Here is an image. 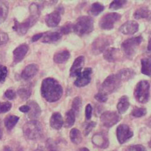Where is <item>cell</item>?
I'll return each mask as SVG.
<instances>
[{
    "label": "cell",
    "mask_w": 151,
    "mask_h": 151,
    "mask_svg": "<svg viewBox=\"0 0 151 151\" xmlns=\"http://www.w3.org/2000/svg\"><path fill=\"white\" fill-rule=\"evenodd\" d=\"M41 94L49 102H55L60 99L63 94V88L55 79L47 78L42 82Z\"/></svg>",
    "instance_id": "obj_1"
},
{
    "label": "cell",
    "mask_w": 151,
    "mask_h": 151,
    "mask_svg": "<svg viewBox=\"0 0 151 151\" xmlns=\"http://www.w3.org/2000/svg\"><path fill=\"white\" fill-rule=\"evenodd\" d=\"M29 10L30 15L24 22L19 23L17 20L14 19V25L13 28L19 35L22 36L25 35L29 29L34 26L39 19L40 9L38 4L36 3H32L30 6Z\"/></svg>",
    "instance_id": "obj_2"
},
{
    "label": "cell",
    "mask_w": 151,
    "mask_h": 151,
    "mask_svg": "<svg viewBox=\"0 0 151 151\" xmlns=\"http://www.w3.org/2000/svg\"><path fill=\"white\" fill-rule=\"evenodd\" d=\"M94 29V20L87 16H81L73 25V30L80 36L90 33Z\"/></svg>",
    "instance_id": "obj_3"
},
{
    "label": "cell",
    "mask_w": 151,
    "mask_h": 151,
    "mask_svg": "<svg viewBox=\"0 0 151 151\" xmlns=\"http://www.w3.org/2000/svg\"><path fill=\"white\" fill-rule=\"evenodd\" d=\"M123 81L118 73L108 76L101 85L100 92L107 95L117 91L121 86Z\"/></svg>",
    "instance_id": "obj_4"
},
{
    "label": "cell",
    "mask_w": 151,
    "mask_h": 151,
    "mask_svg": "<svg viewBox=\"0 0 151 151\" xmlns=\"http://www.w3.org/2000/svg\"><path fill=\"white\" fill-rule=\"evenodd\" d=\"M23 131L24 136L28 139L36 140L41 136L43 128L39 121L31 120L23 126Z\"/></svg>",
    "instance_id": "obj_5"
},
{
    "label": "cell",
    "mask_w": 151,
    "mask_h": 151,
    "mask_svg": "<svg viewBox=\"0 0 151 151\" xmlns=\"http://www.w3.org/2000/svg\"><path fill=\"white\" fill-rule=\"evenodd\" d=\"M134 96L135 99L141 104L148 102L150 97V84L146 81H141L136 85Z\"/></svg>",
    "instance_id": "obj_6"
},
{
    "label": "cell",
    "mask_w": 151,
    "mask_h": 151,
    "mask_svg": "<svg viewBox=\"0 0 151 151\" xmlns=\"http://www.w3.org/2000/svg\"><path fill=\"white\" fill-rule=\"evenodd\" d=\"M142 36L133 37L125 40L122 44V48L125 55L129 58H132L135 54L139 46L142 41Z\"/></svg>",
    "instance_id": "obj_7"
},
{
    "label": "cell",
    "mask_w": 151,
    "mask_h": 151,
    "mask_svg": "<svg viewBox=\"0 0 151 151\" xmlns=\"http://www.w3.org/2000/svg\"><path fill=\"white\" fill-rule=\"evenodd\" d=\"M122 17V15L117 13H110L105 15L100 20L99 25L101 29L110 30L114 28L116 22Z\"/></svg>",
    "instance_id": "obj_8"
},
{
    "label": "cell",
    "mask_w": 151,
    "mask_h": 151,
    "mask_svg": "<svg viewBox=\"0 0 151 151\" xmlns=\"http://www.w3.org/2000/svg\"><path fill=\"white\" fill-rule=\"evenodd\" d=\"M112 40L107 36L98 37L92 44V52L94 55H98L107 49L111 44Z\"/></svg>",
    "instance_id": "obj_9"
},
{
    "label": "cell",
    "mask_w": 151,
    "mask_h": 151,
    "mask_svg": "<svg viewBox=\"0 0 151 151\" xmlns=\"http://www.w3.org/2000/svg\"><path fill=\"white\" fill-rule=\"evenodd\" d=\"M122 117L119 113L116 111H106L103 113L100 117V121L102 124L107 128H110L112 126L118 123Z\"/></svg>",
    "instance_id": "obj_10"
},
{
    "label": "cell",
    "mask_w": 151,
    "mask_h": 151,
    "mask_svg": "<svg viewBox=\"0 0 151 151\" xmlns=\"http://www.w3.org/2000/svg\"><path fill=\"white\" fill-rule=\"evenodd\" d=\"M116 134L119 142L123 144L133 137V133L127 125L120 124L117 128Z\"/></svg>",
    "instance_id": "obj_11"
},
{
    "label": "cell",
    "mask_w": 151,
    "mask_h": 151,
    "mask_svg": "<svg viewBox=\"0 0 151 151\" xmlns=\"http://www.w3.org/2000/svg\"><path fill=\"white\" fill-rule=\"evenodd\" d=\"M92 73L93 70L91 68H86L77 77L74 82V85L78 88L84 87L88 85L91 80Z\"/></svg>",
    "instance_id": "obj_12"
},
{
    "label": "cell",
    "mask_w": 151,
    "mask_h": 151,
    "mask_svg": "<svg viewBox=\"0 0 151 151\" xmlns=\"http://www.w3.org/2000/svg\"><path fill=\"white\" fill-rule=\"evenodd\" d=\"M139 24L134 20H129L125 22L119 28V31L126 35H131L139 30Z\"/></svg>",
    "instance_id": "obj_13"
},
{
    "label": "cell",
    "mask_w": 151,
    "mask_h": 151,
    "mask_svg": "<svg viewBox=\"0 0 151 151\" xmlns=\"http://www.w3.org/2000/svg\"><path fill=\"white\" fill-rule=\"evenodd\" d=\"M85 63V57L80 56L75 60L70 69V75L72 77H78L81 73Z\"/></svg>",
    "instance_id": "obj_14"
},
{
    "label": "cell",
    "mask_w": 151,
    "mask_h": 151,
    "mask_svg": "<svg viewBox=\"0 0 151 151\" xmlns=\"http://www.w3.org/2000/svg\"><path fill=\"white\" fill-rule=\"evenodd\" d=\"M29 50V46L26 44H23L17 46L13 51V62L14 64L21 62Z\"/></svg>",
    "instance_id": "obj_15"
},
{
    "label": "cell",
    "mask_w": 151,
    "mask_h": 151,
    "mask_svg": "<svg viewBox=\"0 0 151 151\" xmlns=\"http://www.w3.org/2000/svg\"><path fill=\"white\" fill-rule=\"evenodd\" d=\"M39 67L36 64H30L27 65L23 70L21 76L24 80L27 81L32 79L39 71Z\"/></svg>",
    "instance_id": "obj_16"
},
{
    "label": "cell",
    "mask_w": 151,
    "mask_h": 151,
    "mask_svg": "<svg viewBox=\"0 0 151 151\" xmlns=\"http://www.w3.org/2000/svg\"><path fill=\"white\" fill-rule=\"evenodd\" d=\"M61 20L60 13L58 10H55L47 15L45 17L46 25L49 28H55L57 26Z\"/></svg>",
    "instance_id": "obj_17"
},
{
    "label": "cell",
    "mask_w": 151,
    "mask_h": 151,
    "mask_svg": "<svg viewBox=\"0 0 151 151\" xmlns=\"http://www.w3.org/2000/svg\"><path fill=\"white\" fill-rule=\"evenodd\" d=\"M121 52L119 49L114 48H107L104 52V58L108 62H113L120 60Z\"/></svg>",
    "instance_id": "obj_18"
},
{
    "label": "cell",
    "mask_w": 151,
    "mask_h": 151,
    "mask_svg": "<svg viewBox=\"0 0 151 151\" xmlns=\"http://www.w3.org/2000/svg\"><path fill=\"white\" fill-rule=\"evenodd\" d=\"M93 143L97 147L105 149L108 147L109 142L108 138L103 133H99L94 134L92 139Z\"/></svg>",
    "instance_id": "obj_19"
},
{
    "label": "cell",
    "mask_w": 151,
    "mask_h": 151,
    "mask_svg": "<svg viewBox=\"0 0 151 151\" xmlns=\"http://www.w3.org/2000/svg\"><path fill=\"white\" fill-rule=\"evenodd\" d=\"M28 105H29L30 108V110L28 113V117L32 120H35V119L40 116L42 113L41 108L39 104L34 101H30L28 102Z\"/></svg>",
    "instance_id": "obj_20"
},
{
    "label": "cell",
    "mask_w": 151,
    "mask_h": 151,
    "mask_svg": "<svg viewBox=\"0 0 151 151\" xmlns=\"http://www.w3.org/2000/svg\"><path fill=\"white\" fill-rule=\"evenodd\" d=\"M62 35L59 32H47L43 33L42 36V42L46 44H52L59 41Z\"/></svg>",
    "instance_id": "obj_21"
},
{
    "label": "cell",
    "mask_w": 151,
    "mask_h": 151,
    "mask_svg": "<svg viewBox=\"0 0 151 151\" xmlns=\"http://www.w3.org/2000/svg\"><path fill=\"white\" fill-rule=\"evenodd\" d=\"M50 125L52 128L55 130H59L63 125L62 116L59 113H54L50 119Z\"/></svg>",
    "instance_id": "obj_22"
},
{
    "label": "cell",
    "mask_w": 151,
    "mask_h": 151,
    "mask_svg": "<svg viewBox=\"0 0 151 151\" xmlns=\"http://www.w3.org/2000/svg\"><path fill=\"white\" fill-rule=\"evenodd\" d=\"M32 92V86L29 84L22 85L17 90V94H19V97L21 99L24 101L28 99L30 97Z\"/></svg>",
    "instance_id": "obj_23"
},
{
    "label": "cell",
    "mask_w": 151,
    "mask_h": 151,
    "mask_svg": "<svg viewBox=\"0 0 151 151\" xmlns=\"http://www.w3.org/2000/svg\"><path fill=\"white\" fill-rule=\"evenodd\" d=\"M141 62V72L142 74L150 76H151V56L142 58Z\"/></svg>",
    "instance_id": "obj_24"
},
{
    "label": "cell",
    "mask_w": 151,
    "mask_h": 151,
    "mask_svg": "<svg viewBox=\"0 0 151 151\" xmlns=\"http://www.w3.org/2000/svg\"><path fill=\"white\" fill-rule=\"evenodd\" d=\"M70 58V53L68 50L57 52L53 56V61L57 64H63Z\"/></svg>",
    "instance_id": "obj_25"
},
{
    "label": "cell",
    "mask_w": 151,
    "mask_h": 151,
    "mask_svg": "<svg viewBox=\"0 0 151 151\" xmlns=\"http://www.w3.org/2000/svg\"><path fill=\"white\" fill-rule=\"evenodd\" d=\"M130 106L129 98L127 96L122 97L117 105V108L120 114H124Z\"/></svg>",
    "instance_id": "obj_26"
},
{
    "label": "cell",
    "mask_w": 151,
    "mask_h": 151,
    "mask_svg": "<svg viewBox=\"0 0 151 151\" xmlns=\"http://www.w3.org/2000/svg\"><path fill=\"white\" fill-rule=\"evenodd\" d=\"M117 73L120 76L123 82L132 79L136 75L134 71L130 68H124L120 70Z\"/></svg>",
    "instance_id": "obj_27"
},
{
    "label": "cell",
    "mask_w": 151,
    "mask_h": 151,
    "mask_svg": "<svg viewBox=\"0 0 151 151\" xmlns=\"http://www.w3.org/2000/svg\"><path fill=\"white\" fill-rule=\"evenodd\" d=\"M9 10V3L5 1H0V25L7 19Z\"/></svg>",
    "instance_id": "obj_28"
},
{
    "label": "cell",
    "mask_w": 151,
    "mask_h": 151,
    "mask_svg": "<svg viewBox=\"0 0 151 151\" xmlns=\"http://www.w3.org/2000/svg\"><path fill=\"white\" fill-rule=\"evenodd\" d=\"M75 121V113L72 110H69L65 114L63 124L65 127L69 128L73 126Z\"/></svg>",
    "instance_id": "obj_29"
},
{
    "label": "cell",
    "mask_w": 151,
    "mask_h": 151,
    "mask_svg": "<svg viewBox=\"0 0 151 151\" xmlns=\"http://www.w3.org/2000/svg\"><path fill=\"white\" fill-rule=\"evenodd\" d=\"M70 139L72 143L76 144H79L82 141V134L81 131L77 129L73 128L70 131Z\"/></svg>",
    "instance_id": "obj_30"
},
{
    "label": "cell",
    "mask_w": 151,
    "mask_h": 151,
    "mask_svg": "<svg viewBox=\"0 0 151 151\" xmlns=\"http://www.w3.org/2000/svg\"><path fill=\"white\" fill-rule=\"evenodd\" d=\"M19 120V117L16 115H9L4 120V124L6 127L9 130H12Z\"/></svg>",
    "instance_id": "obj_31"
},
{
    "label": "cell",
    "mask_w": 151,
    "mask_h": 151,
    "mask_svg": "<svg viewBox=\"0 0 151 151\" xmlns=\"http://www.w3.org/2000/svg\"><path fill=\"white\" fill-rule=\"evenodd\" d=\"M150 11L147 7H143L137 9L134 13L133 17L136 19H146L149 16Z\"/></svg>",
    "instance_id": "obj_32"
},
{
    "label": "cell",
    "mask_w": 151,
    "mask_h": 151,
    "mask_svg": "<svg viewBox=\"0 0 151 151\" xmlns=\"http://www.w3.org/2000/svg\"><path fill=\"white\" fill-rule=\"evenodd\" d=\"M104 10V6L99 3H93L90 8V13L94 16L99 15Z\"/></svg>",
    "instance_id": "obj_33"
},
{
    "label": "cell",
    "mask_w": 151,
    "mask_h": 151,
    "mask_svg": "<svg viewBox=\"0 0 151 151\" xmlns=\"http://www.w3.org/2000/svg\"><path fill=\"white\" fill-rule=\"evenodd\" d=\"M82 107V98L80 97H75L72 104V110L75 112V114H78L81 109Z\"/></svg>",
    "instance_id": "obj_34"
},
{
    "label": "cell",
    "mask_w": 151,
    "mask_h": 151,
    "mask_svg": "<svg viewBox=\"0 0 151 151\" xmlns=\"http://www.w3.org/2000/svg\"><path fill=\"white\" fill-rule=\"evenodd\" d=\"M126 3L127 1H124V0H116V1H113L110 4L109 8L110 10H117L122 9Z\"/></svg>",
    "instance_id": "obj_35"
},
{
    "label": "cell",
    "mask_w": 151,
    "mask_h": 151,
    "mask_svg": "<svg viewBox=\"0 0 151 151\" xmlns=\"http://www.w3.org/2000/svg\"><path fill=\"white\" fill-rule=\"evenodd\" d=\"M146 113H147V111L145 108L136 107L133 110L131 113V115L134 117L139 118V117H142L145 116L146 114Z\"/></svg>",
    "instance_id": "obj_36"
},
{
    "label": "cell",
    "mask_w": 151,
    "mask_h": 151,
    "mask_svg": "<svg viewBox=\"0 0 151 151\" xmlns=\"http://www.w3.org/2000/svg\"><path fill=\"white\" fill-rule=\"evenodd\" d=\"M7 74V67L5 65L0 64V83H2L5 81Z\"/></svg>",
    "instance_id": "obj_37"
},
{
    "label": "cell",
    "mask_w": 151,
    "mask_h": 151,
    "mask_svg": "<svg viewBox=\"0 0 151 151\" xmlns=\"http://www.w3.org/2000/svg\"><path fill=\"white\" fill-rule=\"evenodd\" d=\"M12 107V104L9 102H0V114L6 113L9 111Z\"/></svg>",
    "instance_id": "obj_38"
},
{
    "label": "cell",
    "mask_w": 151,
    "mask_h": 151,
    "mask_svg": "<svg viewBox=\"0 0 151 151\" xmlns=\"http://www.w3.org/2000/svg\"><path fill=\"white\" fill-rule=\"evenodd\" d=\"M73 29V25L71 23H67L61 27L60 29V33L62 35H66L69 33Z\"/></svg>",
    "instance_id": "obj_39"
},
{
    "label": "cell",
    "mask_w": 151,
    "mask_h": 151,
    "mask_svg": "<svg viewBox=\"0 0 151 151\" xmlns=\"http://www.w3.org/2000/svg\"><path fill=\"white\" fill-rule=\"evenodd\" d=\"M126 151H146V149L142 144H136L129 146Z\"/></svg>",
    "instance_id": "obj_40"
},
{
    "label": "cell",
    "mask_w": 151,
    "mask_h": 151,
    "mask_svg": "<svg viewBox=\"0 0 151 151\" xmlns=\"http://www.w3.org/2000/svg\"><path fill=\"white\" fill-rule=\"evenodd\" d=\"M95 99L98 101L99 102H101V103H103V102H106L107 99H108V98H107V95L99 92L98 94H97L95 97H94Z\"/></svg>",
    "instance_id": "obj_41"
},
{
    "label": "cell",
    "mask_w": 151,
    "mask_h": 151,
    "mask_svg": "<svg viewBox=\"0 0 151 151\" xmlns=\"http://www.w3.org/2000/svg\"><path fill=\"white\" fill-rule=\"evenodd\" d=\"M96 123L94 122V121H91L90 123H89L86 127L85 129H84V134L86 136H87L91 131V130L96 127Z\"/></svg>",
    "instance_id": "obj_42"
},
{
    "label": "cell",
    "mask_w": 151,
    "mask_h": 151,
    "mask_svg": "<svg viewBox=\"0 0 151 151\" xmlns=\"http://www.w3.org/2000/svg\"><path fill=\"white\" fill-rule=\"evenodd\" d=\"M9 41L8 35L4 32L0 31V45L6 44Z\"/></svg>",
    "instance_id": "obj_43"
},
{
    "label": "cell",
    "mask_w": 151,
    "mask_h": 151,
    "mask_svg": "<svg viewBox=\"0 0 151 151\" xmlns=\"http://www.w3.org/2000/svg\"><path fill=\"white\" fill-rule=\"evenodd\" d=\"M4 95L7 99L10 100H13L16 97V94L15 91L12 89L7 90L4 94Z\"/></svg>",
    "instance_id": "obj_44"
},
{
    "label": "cell",
    "mask_w": 151,
    "mask_h": 151,
    "mask_svg": "<svg viewBox=\"0 0 151 151\" xmlns=\"http://www.w3.org/2000/svg\"><path fill=\"white\" fill-rule=\"evenodd\" d=\"M92 112H93V107L91 104H88L86 108V117L87 120H89L91 119L92 117Z\"/></svg>",
    "instance_id": "obj_45"
},
{
    "label": "cell",
    "mask_w": 151,
    "mask_h": 151,
    "mask_svg": "<svg viewBox=\"0 0 151 151\" xmlns=\"http://www.w3.org/2000/svg\"><path fill=\"white\" fill-rule=\"evenodd\" d=\"M30 110V108L29 107V105H23L21 106L20 107H19V110L24 113H28L29 112Z\"/></svg>",
    "instance_id": "obj_46"
},
{
    "label": "cell",
    "mask_w": 151,
    "mask_h": 151,
    "mask_svg": "<svg viewBox=\"0 0 151 151\" xmlns=\"http://www.w3.org/2000/svg\"><path fill=\"white\" fill-rule=\"evenodd\" d=\"M43 35V33H37V34L35 35L32 38V42H35L37 41L39 39H40V38H42Z\"/></svg>",
    "instance_id": "obj_47"
},
{
    "label": "cell",
    "mask_w": 151,
    "mask_h": 151,
    "mask_svg": "<svg viewBox=\"0 0 151 151\" xmlns=\"http://www.w3.org/2000/svg\"><path fill=\"white\" fill-rule=\"evenodd\" d=\"M147 50L150 51H151V38H149L148 45H147Z\"/></svg>",
    "instance_id": "obj_48"
},
{
    "label": "cell",
    "mask_w": 151,
    "mask_h": 151,
    "mask_svg": "<svg viewBox=\"0 0 151 151\" xmlns=\"http://www.w3.org/2000/svg\"><path fill=\"white\" fill-rule=\"evenodd\" d=\"M4 151H13L12 149L9 146H6L4 149Z\"/></svg>",
    "instance_id": "obj_49"
},
{
    "label": "cell",
    "mask_w": 151,
    "mask_h": 151,
    "mask_svg": "<svg viewBox=\"0 0 151 151\" xmlns=\"http://www.w3.org/2000/svg\"><path fill=\"white\" fill-rule=\"evenodd\" d=\"M78 151H90L88 149L86 148V147H82V148H80L78 150Z\"/></svg>",
    "instance_id": "obj_50"
},
{
    "label": "cell",
    "mask_w": 151,
    "mask_h": 151,
    "mask_svg": "<svg viewBox=\"0 0 151 151\" xmlns=\"http://www.w3.org/2000/svg\"><path fill=\"white\" fill-rule=\"evenodd\" d=\"M33 151H45V149L43 147H39L37 148L36 149H35V150H33Z\"/></svg>",
    "instance_id": "obj_51"
},
{
    "label": "cell",
    "mask_w": 151,
    "mask_h": 151,
    "mask_svg": "<svg viewBox=\"0 0 151 151\" xmlns=\"http://www.w3.org/2000/svg\"><path fill=\"white\" fill-rule=\"evenodd\" d=\"M3 131H2V130L0 128V139H1V138H2V137H3Z\"/></svg>",
    "instance_id": "obj_52"
},
{
    "label": "cell",
    "mask_w": 151,
    "mask_h": 151,
    "mask_svg": "<svg viewBox=\"0 0 151 151\" xmlns=\"http://www.w3.org/2000/svg\"><path fill=\"white\" fill-rule=\"evenodd\" d=\"M149 146L150 147H151V139H150V140L149 142Z\"/></svg>",
    "instance_id": "obj_53"
},
{
    "label": "cell",
    "mask_w": 151,
    "mask_h": 151,
    "mask_svg": "<svg viewBox=\"0 0 151 151\" xmlns=\"http://www.w3.org/2000/svg\"><path fill=\"white\" fill-rule=\"evenodd\" d=\"M50 151H56V150H50Z\"/></svg>",
    "instance_id": "obj_54"
},
{
    "label": "cell",
    "mask_w": 151,
    "mask_h": 151,
    "mask_svg": "<svg viewBox=\"0 0 151 151\" xmlns=\"http://www.w3.org/2000/svg\"><path fill=\"white\" fill-rule=\"evenodd\" d=\"M113 151H116V150H113Z\"/></svg>",
    "instance_id": "obj_55"
}]
</instances>
